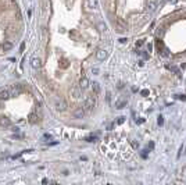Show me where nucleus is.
<instances>
[{
	"label": "nucleus",
	"mask_w": 186,
	"mask_h": 185,
	"mask_svg": "<svg viewBox=\"0 0 186 185\" xmlns=\"http://www.w3.org/2000/svg\"><path fill=\"white\" fill-rule=\"evenodd\" d=\"M95 98L93 96H89L88 99L83 102V110H88V111H90L93 107H95Z\"/></svg>",
	"instance_id": "1"
},
{
	"label": "nucleus",
	"mask_w": 186,
	"mask_h": 185,
	"mask_svg": "<svg viewBox=\"0 0 186 185\" xmlns=\"http://www.w3.org/2000/svg\"><path fill=\"white\" fill-rule=\"evenodd\" d=\"M107 56H108V53H107V50H104V49H99L97 52H96V59H97L99 61H104L107 59Z\"/></svg>",
	"instance_id": "2"
},
{
	"label": "nucleus",
	"mask_w": 186,
	"mask_h": 185,
	"mask_svg": "<svg viewBox=\"0 0 186 185\" xmlns=\"http://www.w3.org/2000/svg\"><path fill=\"white\" fill-rule=\"evenodd\" d=\"M31 65H32V68L39 70V68L42 67V61H40V59H38V57H32V59H31Z\"/></svg>",
	"instance_id": "3"
},
{
	"label": "nucleus",
	"mask_w": 186,
	"mask_h": 185,
	"mask_svg": "<svg viewBox=\"0 0 186 185\" xmlns=\"http://www.w3.org/2000/svg\"><path fill=\"white\" fill-rule=\"evenodd\" d=\"M156 9H157V1L156 0H149L147 1V10L150 13H153V11H156Z\"/></svg>",
	"instance_id": "4"
},
{
	"label": "nucleus",
	"mask_w": 186,
	"mask_h": 185,
	"mask_svg": "<svg viewBox=\"0 0 186 185\" xmlns=\"http://www.w3.org/2000/svg\"><path fill=\"white\" fill-rule=\"evenodd\" d=\"M83 116H85L83 107H79V109H77V110L74 111V117H75V118H83Z\"/></svg>",
	"instance_id": "5"
},
{
	"label": "nucleus",
	"mask_w": 186,
	"mask_h": 185,
	"mask_svg": "<svg viewBox=\"0 0 186 185\" xmlns=\"http://www.w3.org/2000/svg\"><path fill=\"white\" fill-rule=\"evenodd\" d=\"M79 86H81V89H86V88L89 86V79L86 78V77L81 78V81H79Z\"/></svg>",
	"instance_id": "6"
},
{
	"label": "nucleus",
	"mask_w": 186,
	"mask_h": 185,
	"mask_svg": "<svg viewBox=\"0 0 186 185\" xmlns=\"http://www.w3.org/2000/svg\"><path fill=\"white\" fill-rule=\"evenodd\" d=\"M0 125L4 127V128H9V127H11V121L6 117H3V118H0Z\"/></svg>",
	"instance_id": "7"
},
{
	"label": "nucleus",
	"mask_w": 186,
	"mask_h": 185,
	"mask_svg": "<svg viewBox=\"0 0 186 185\" xmlns=\"http://www.w3.org/2000/svg\"><path fill=\"white\" fill-rule=\"evenodd\" d=\"M9 98H10V91L9 89H4V91L0 92V100H6V99H9Z\"/></svg>",
	"instance_id": "8"
},
{
	"label": "nucleus",
	"mask_w": 186,
	"mask_h": 185,
	"mask_svg": "<svg viewBox=\"0 0 186 185\" xmlns=\"http://www.w3.org/2000/svg\"><path fill=\"white\" fill-rule=\"evenodd\" d=\"M86 3H88V7H89V9H96V7L99 6V1H97V0H88Z\"/></svg>",
	"instance_id": "9"
},
{
	"label": "nucleus",
	"mask_w": 186,
	"mask_h": 185,
	"mask_svg": "<svg viewBox=\"0 0 186 185\" xmlns=\"http://www.w3.org/2000/svg\"><path fill=\"white\" fill-rule=\"evenodd\" d=\"M19 93H21V88L19 86H14L11 89V92H10V96H18Z\"/></svg>",
	"instance_id": "10"
},
{
	"label": "nucleus",
	"mask_w": 186,
	"mask_h": 185,
	"mask_svg": "<svg viewBox=\"0 0 186 185\" xmlns=\"http://www.w3.org/2000/svg\"><path fill=\"white\" fill-rule=\"evenodd\" d=\"M1 49H3L4 52H9V50L13 49V43H11V42H4L3 46H1Z\"/></svg>",
	"instance_id": "11"
},
{
	"label": "nucleus",
	"mask_w": 186,
	"mask_h": 185,
	"mask_svg": "<svg viewBox=\"0 0 186 185\" xmlns=\"http://www.w3.org/2000/svg\"><path fill=\"white\" fill-rule=\"evenodd\" d=\"M92 89H93L95 95H99V93H100V85H99V82H93V83H92Z\"/></svg>",
	"instance_id": "12"
},
{
	"label": "nucleus",
	"mask_w": 186,
	"mask_h": 185,
	"mask_svg": "<svg viewBox=\"0 0 186 185\" xmlns=\"http://www.w3.org/2000/svg\"><path fill=\"white\" fill-rule=\"evenodd\" d=\"M56 106H57V109H58V110H65V107H67V104H65V102H64V100L57 102V103H56Z\"/></svg>",
	"instance_id": "13"
},
{
	"label": "nucleus",
	"mask_w": 186,
	"mask_h": 185,
	"mask_svg": "<svg viewBox=\"0 0 186 185\" xmlns=\"http://www.w3.org/2000/svg\"><path fill=\"white\" fill-rule=\"evenodd\" d=\"M97 28L100 32H103V31H106V24H103V22H99L97 24Z\"/></svg>",
	"instance_id": "14"
},
{
	"label": "nucleus",
	"mask_w": 186,
	"mask_h": 185,
	"mask_svg": "<svg viewBox=\"0 0 186 185\" xmlns=\"http://www.w3.org/2000/svg\"><path fill=\"white\" fill-rule=\"evenodd\" d=\"M124 106H126V102H118L117 103V109H122Z\"/></svg>",
	"instance_id": "15"
},
{
	"label": "nucleus",
	"mask_w": 186,
	"mask_h": 185,
	"mask_svg": "<svg viewBox=\"0 0 186 185\" xmlns=\"http://www.w3.org/2000/svg\"><path fill=\"white\" fill-rule=\"evenodd\" d=\"M92 73H93V74H97V73H99V68H96V67H95V68H92Z\"/></svg>",
	"instance_id": "16"
},
{
	"label": "nucleus",
	"mask_w": 186,
	"mask_h": 185,
	"mask_svg": "<svg viewBox=\"0 0 186 185\" xmlns=\"http://www.w3.org/2000/svg\"><path fill=\"white\" fill-rule=\"evenodd\" d=\"M124 122V117H120V120H118V124H122Z\"/></svg>",
	"instance_id": "17"
},
{
	"label": "nucleus",
	"mask_w": 186,
	"mask_h": 185,
	"mask_svg": "<svg viewBox=\"0 0 186 185\" xmlns=\"http://www.w3.org/2000/svg\"><path fill=\"white\" fill-rule=\"evenodd\" d=\"M13 131H14V132H18V131H19V128H18V127H13Z\"/></svg>",
	"instance_id": "18"
},
{
	"label": "nucleus",
	"mask_w": 186,
	"mask_h": 185,
	"mask_svg": "<svg viewBox=\"0 0 186 185\" xmlns=\"http://www.w3.org/2000/svg\"><path fill=\"white\" fill-rule=\"evenodd\" d=\"M24 49H25V43H22V45H21V52H24Z\"/></svg>",
	"instance_id": "19"
}]
</instances>
